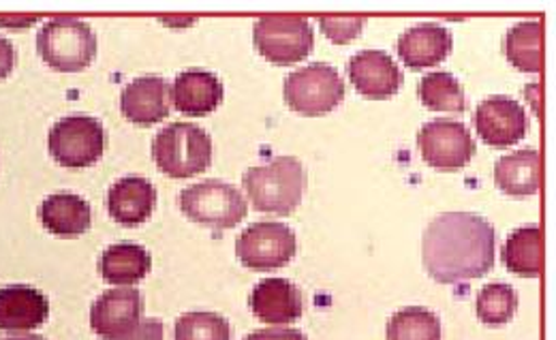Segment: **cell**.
Masks as SVG:
<instances>
[{"instance_id":"obj_4","label":"cell","mask_w":556,"mask_h":340,"mask_svg":"<svg viewBox=\"0 0 556 340\" xmlns=\"http://www.w3.org/2000/svg\"><path fill=\"white\" fill-rule=\"evenodd\" d=\"M37 50L54 71H84L97 56V35L86 20L59 15L41 26Z\"/></svg>"},{"instance_id":"obj_28","label":"cell","mask_w":556,"mask_h":340,"mask_svg":"<svg viewBox=\"0 0 556 340\" xmlns=\"http://www.w3.org/2000/svg\"><path fill=\"white\" fill-rule=\"evenodd\" d=\"M176 340H231L229 322L223 315L208 311H191L176 319Z\"/></svg>"},{"instance_id":"obj_27","label":"cell","mask_w":556,"mask_h":340,"mask_svg":"<svg viewBox=\"0 0 556 340\" xmlns=\"http://www.w3.org/2000/svg\"><path fill=\"white\" fill-rule=\"evenodd\" d=\"M518 308V295L507 282H488L478 295V317L490 328L507 324Z\"/></svg>"},{"instance_id":"obj_2","label":"cell","mask_w":556,"mask_h":340,"mask_svg":"<svg viewBox=\"0 0 556 340\" xmlns=\"http://www.w3.org/2000/svg\"><path fill=\"white\" fill-rule=\"evenodd\" d=\"M304 167L295 156H275L247 169L242 185L260 212L291 214L304 193Z\"/></svg>"},{"instance_id":"obj_1","label":"cell","mask_w":556,"mask_h":340,"mask_svg":"<svg viewBox=\"0 0 556 340\" xmlns=\"http://www.w3.org/2000/svg\"><path fill=\"white\" fill-rule=\"evenodd\" d=\"M496 231L473 212H443L430 221L421 238L424 268L437 282L454 285L492 270Z\"/></svg>"},{"instance_id":"obj_6","label":"cell","mask_w":556,"mask_h":340,"mask_svg":"<svg viewBox=\"0 0 556 340\" xmlns=\"http://www.w3.org/2000/svg\"><path fill=\"white\" fill-rule=\"evenodd\" d=\"M282 92L291 110L306 116H319L343 101L345 81L337 67L328 63H311L308 67L295 68L285 77Z\"/></svg>"},{"instance_id":"obj_15","label":"cell","mask_w":556,"mask_h":340,"mask_svg":"<svg viewBox=\"0 0 556 340\" xmlns=\"http://www.w3.org/2000/svg\"><path fill=\"white\" fill-rule=\"evenodd\" d=\"M249 302L253 315L273 326L298 322L304 311L300 289L287 278H264L251 291Z\"/></svg>"},{"instance_id":"obj_21","label":"cell","mask_w":556,"mask_h":340,"mask_svg":"<svg viewBox=\"0 0 556 340\" xmlns=\"http://www.w3.org/2000/svg\"><path fill=\"white\" fill-rule=\"evenodd\" d=\"M39 218L43 227L61 238L81 236L90 227V204L75 193H54L43 200L39 207Z\"/></svg>"},{"instance_id":"obj_25","label":"cell","mask_w":556,"mask_h":340,"mask_svg":"<svg viewBox=\"0 0 556 340\" xmlns=\"http://www.w3.org/2000/svg\"><path fill=\"white\" fill-rule=\"evenodd\" d=\"M419 101L437 112H463L467 108L460 81L450 71H430L417 84Z\"/></svg>"},{"instance_id":"obj_22","label":"cell","mask_w":556,"mask_h":340,"mask_svg":"<svg viewBox=\"0 0 556 340\" xmlns=\"http://www.w3.org/2000/svg\"><path fill=\"white\" fill-rule=\"evenodd\" d=\"M152 268L150 253L134 242H118L103 251L99 257V274L110 285L129 287L139 282Z\"/></svg>"},{"instance_id":"obj_12","label":"cell","mask_w":556,"mask_h":340,"mask_svg":"<svg viewBox=\"0 0 556 340\" xmlns=\"http://www.w3.org/2000/svg\"><path fill=\"white\" fill-rule=\"evenodd\" d=\"M476 129L490 146H511L527 134V112L507 95L486 97L476 110Z\"/></svg>"},{"instance_id":"obj_7","label":"cell","mask_w":556,"mask_h":340,"mask_svg":"<svg viewBox=\"0 0 556 340\" xmlns=\"http://www.w3.org/2000/svg\"><path fill=\"white\" fill-rule=\"evenodd\" d=\"M253 41L268 61L291 65L311 54L315 33L304 15H264L253 26Z\"/></svg>"},{"instance_id":"obj_35","label":"cell","mask_w":556,"mask_h":340,"mask_svg":"<svg viewBox=\"0 0 556 340\" xmlns=\"http://www.w3.org/2000/svg\"><path fill=\"white\" fill-rule=\"evenodd\" d=\"M2 340H48L43 339V337H39V335H17V337H9V339Z\"/></svg>"},{"instance_id":"obj_23","label":"cell","mask_w":556,"mask_h":340,"mask_svg":"<svg viewBox=\"0 0 556 340\" xmlns=\"http://www.w3.org/2000/svg\"><path fill=\"white\" fill-rule=\"evenodd\" d=\"M503 264L507 270L535 278L544 268V234L540 225H525L518 227L505 240L501 249Z\"/></svg>"},{"instance_id":"obj_29","label":"cell","mask_w":556,"mask_h":340,"mask_svg":"<svg viewBox=\"0 0 556 340\" xmlns=\"http://www.w3.org/2000/svg\"><path fill=\"white\" fill-rule=\"evenodd\" d=\"M319 26L324 33L334 41V43H349L355 39L366 24V17H334V15H319L317 17Z\"/></svg>"},{"instance_id":"obj_9","label":"cell","mask_w":556,"mask_h":340,"mask_svg":"<svg viewBox=\"0 0 556 340\" xmlns=\"http://www.w3.org/2000/svg\"><path fill=\"white\" fill-rule=\"evenodd\" d=\"M295 249V234L278 221L253 223L236 240V255L251 270L282 268L293 260Z\"/></svg>"},{"instance_id":"obj_17","label":"cell","mask_w":556,"mask_h":340,"mask_svg":"<svg viewBox=\"0 0 556 340\" xmlns=\"http://www.w3.org/2000/svg\"><path fill=\"white\" fill-rule=\"evenodd\" d=\"M452 33L439 22H419L407 28L396 43V50L405 65L426 68L439 65L452 52Z\"/></svg>"},{"instance_id":"obj_34","label":"cell","mask_w":556,"mask_h":340,"mask_svg":"<svg viewBox=\"0 0 556 340\" xmlns=\"http://www.w3.org/2000/svg\"><path fill=\"white\" fill-rule=\"evenodd\" d=\"M165 24H169V26H189V24H193L195 20L191 17V20H163Z\"/></svg>"},{"instance_id":"obj_31","label":"cell","mask_w":556,"mask_h":340,"mask_svg":"<svg viewBox=\"0 0 556 340\" xmlns=\"http://www.w3.org/2000/svg\"><path fill=\"white\" fill-rule=\"evenodd\" d=\"M244 340H306L295 328H266L249 335Z\"/></svg>"},{"instance_id":"obj_11","label":"cell","mask_w":556,"mask_h":340,"mask_svg":"<svg viewBox=\"0 0 556 340\" xmlns=\"http://www.w3.org/2000/svg\"><path fill=\"white\" fill-rule=\"evenodd\" d=\"M143 315V298L138 289L118 287L101 293L90 306V326L103 339H123L131 335Z\"/></svg>"},{"instance_id":"obj_33","label":"cell","mask_w":556,"mask_h":340,"mask_svg":"<svg viewBox=\"0 0 556 340\" xmlns=\"http://www.w3.org/2000/svg\"><path fill=\"white\" fill-rule=\"evenodd\" d=\"M39 17L30 15V17H0V26H11V28H26L30 24H35Z\"/></svg>"},{"instance_id":"obj_32","label":"cell","mask_w":556,"mask_h":340,"mask_svg":"<svg viewBox=\"0 0 556 340\" xmlns=\"http://www.w3.org/2000/svg\"><path fill=\"white\" fill-rule=\"evenodd\" d=\"M15 65V48L13 43L0 35V79L7 77Z\"/></svg>"},{"instance_id":"obj_19","label":"cell","mask_w":556,"mask_h":340,"mask_svg":"<svg viewBox=\"0 0 556 340\" xmlns=\"http://www.w3.org/2000/svg\"><path fill=\"white\" fill-rule=\"evenodd\" d=\"M156 205V189L143 176H125L108 191L110 216L123 225H139Z\"/></svg>"},{"instance_id":"obj_30","label":"cell","mask_w":556,"mask_h":340,"mask_svg":"<svg viewBox=\"0 0 556 340\" xmlns=\"http://www.w3.org/2000/svg\"><path fill=\"white\" fill-rule=\"evenodd\" d=\"M114 340H163V322L161 319H143L131 335Z\"/></svg>"},{"instance_id":"obj_14","label":"cell","mask_w":556,"mask_h":340,"mask_svg":"<svg viewBox=\"0 0 556 340\" xmlns=\"http://www.w3.org/2000/svg\"><path fill=\"white\" fill-rule=\"evenodd\" d=\"M169 81L161 75H141L129 81L121 95V112L134 125H154L169 116Z\"/></svg>"},{"instance_id":"obj_8","label":"cell","mask_w":556,"mask_h":340,"mask_svg":"<svg viewBox=\"0 0 556 340\" xmlns=\"http://www.w3.org/2000/svg\"><path fill=\"white\" fill-rule=\"evenodd\" d=\"M108 146L103 125L86 114H71L54 123L48 136L52 156L70 169H81L97 163Z\"/></svg>"},{"instance_id":"obj_10","label":"cell","mask_w":556,"mask_h":340,"mask_svg":"<svg viewBox=\"0 0 556 340\" xmlns=\"http://www.w3.org/2000/svg\"><path fill=\"white\" fill-rule=\"evenodd\" d=\"M417 146L421 159L443 172L465 167L476 154V141L467 125L458 121L437 118L426 123L417 134Z\"/></svg>"},{"instance_id":"obj_24","label":"cell","mask_w":556,"mask_h":340,"mask_svg":"<svg viewBox=\"0 0 556 340\" xmlns=\"http://www.w3.org/2000/svg\"><path fill=\"white\" fill-rule=\"evenodd\" d=\"M542 43H544L542 17L522 20V22L514 24L505 33V39H503V48H505L509 63L527 73L542 71V65H544Z\"/></svg>"},{"instance_id":"obj_16","label":"cell","mask_w":556,"mask_h":340,"mask_svg":"<svg viewBox=\"0 0 556 340\" xmlns=\"http://www.w3.org/2000/svg\"><path fill=\"white\" fill-rule=\"evenodd\" d=\"M50 315L48 298L28 285L0 289V330L28 332L46 324Z\"/></svg>"},{"instance_id":"obj_5","label":"cell","mask_w":556,"mask_h":340,"mask_svg":"<svg viewBox=\"0 0 556 340\" xmlns=\"http://www.w3.org/2000/svg\"><path fill=\"white\" fill-rule=\"evenodd\" d=\"M178 204L189 221L216 231L236 227L249 212L244 196L233 185L216 178L182 189Z\"/></svg>"},{"instance_id":"obj_3","label":"cell","mask_w":556,"mask_h":340,"mask_svg":"<svg viewBox=\"0 0 556 340\" xmlns=\"http://www.w3.org/2000/svg\"><path fill=\"white\" fill-rule=\"evenodd\" d=\"M152 159L172 178L202 174L212 163V137L195 123H172L154 136Z\"/></svg>"},{"instance_id":"obj_13","label":"cell","mask_w":556,"mask_h":340,"mask_svg":"<svg viewBox=\"0 0 556 340\" xmlns=\"http://www.w3.org/2000/svg\"><path fill=\"white\" fill-rule=\"evenodd\" d=\"M348 73L355 90L370 99L392 97L403 84V71L383 50H362L349 59Z\"/></svg>"},{"instance_id":"obj_20","label":"cell","mask_w":556,"mask_h":340,"mask_svg":"<svg viewBox=\"0 0 556 340\" xmlns=\"http://www.w3.org/2000/svg\"><path fill=\"white\" fill-rule=\"evenodd\" d=\"M540 163L538 148L503 154L494 165V182L507 196H533L540 189Z\"/></svg>"},{"instance_id":"obj_26","label":"cell","mask_w":556,"mask_h":340,"mask_svg":"<svg viewBox=\"0 0 556 340\" xmlns=\"http://www.w3.org/2000/svg\"><path fill=\"white\" fill-rule=\"evenodd\" d=\"M388 340H441V322L428 308L407 306L388 322Z\"/></svg>"},{"instance_id":"obj_18","label":"cell","mask_w":556,"mask_h":340,"mask_svg":"<svg viewBox=\"0 0 556 340\" xmlns=\"http://www.w3.org/2000/svg\"><path fill=\"white\" fill-rule=\"evenodd\" d=\"M169 92L174 108L189 116H204L214 112L225 95L220 79L212 71L204 68L180 71Z\"/></svg>"}]
</instances>
